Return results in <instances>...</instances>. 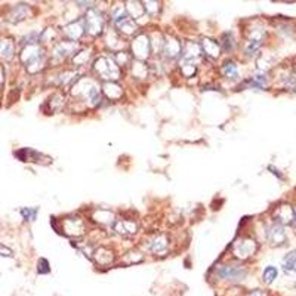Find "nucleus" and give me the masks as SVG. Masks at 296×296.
<instances>
[{
    "instance_id": "f257e3e1",
    "label": "nucleus",
    "mask_w": 296,
    "mask_h": 296,
    "mask_svg": "<svg viewBox=\"0 0 296 296\" xmlns=\"http://www.w3.org/2000/svg\"><path fill=\"white\" fill-rule=\"evenodd\" d=\"M73 95L80 96L85 101L89 103L90 107H96L101 104V90L100 86L96 85V82L90 80V78H82L76 83V86L73 88Z\"/></svg>"
},
{
    "instance_id": "f03ea898",
    "label": "nucleus",
    "mask_w": 296,
    "mask_h": 296,
    "mask_svg": "<svg viewBox=\"0 0 296 296\" xmlns=\"http://www.w3.org/2000/svg\"><path fill=\"white\" fill-rule=\"evenodd\" d=\"M21 61L26 65L28 73L34 74L43 70L45 67V53L37 45H28L21 52Z\"/></svg>"
},
{
    "instance_id": "7ed1b4c3",
    "label": "nucleus",
    "mask_w": 296,
    "mask_h": 296,
    "mask_svg": "<svg viewBox=\"0 0 296 296\" xmlns=\"http://www.w3.org/2000/svg\"><path fill=\"white\" fill-rule=\"evenodd\" d=\"M93 70L105 80H117L120 78V68L111 58H98L93 64Z\"/></svg>"
},
{
    "instance_id": "20e7f679",
    "label": "nucleus",
    "mask_w": 296,
    "mask_h": 296,
    "mask_svg": "<svg viewBox=\"0 0 296 296\" xmlns=\"http://www.w3.org/2000/svg\"><path fill=\"white\" fill-rule=\"evenodd\" d=\"M113 24H114L116 28H119L122 33H125L126 36L133 34V33L138 30L136 23L129 16L123 8H119V9H116V12L113 13Z\"/></svg>"
},
{
    "instance_id": "39448f33",
    "label": "nucleus",
    "mask_w": 296,
    "mask_h": 296,
    "mask_svg": "<svg viewBox=\"0 0 296 296\" xmlns=\"http://www.w3.org/2000/svg\"><path fill=\"white\" fill-rule=\"evenodd\" d=\"M216 274H218L219 279H222V280L237 283V282H242L245 279L247 271L242 265H221L216 270Z\"/></svg>"
},
{
    "instance_id": "423d86ee",
    "label": "nucleus",
    "mask_w": 296,
    "mask_h": 296,
    "mask_svg": "<svg viewBox=\"0 0 296 296\" xmlns=\"http://www.w3.org/2000/svg\"><path fill=\"white\" fill-rule=\"evenodd\" d=\"M85 23H86V30L88 33L92 36H98L103 33L104 28V16L103 13L95 11V9H90L86 18H85Z\"/></svg>"
},
{
    "instance_id": "0eeeda50",
    "label": "nucleus",
    "mask_w": 296,
    "mask_h": 296,
    "mask_svg": "<svg viewBox=\"0 0 296 296\" xmlns=\"http://www.w3.org/2000/svg\"><path fill=\"white\" fill-rule=\"evenodd\" d=\"M202 58V48L200 45L194 43V42H188L184 48V53H182V61H181V67L182 65H195Z\"/></svg>"
},
{
    "instance_id": "6e6552de",
    "label": "nucleus",
    "mask_w": 296,
    "mask_h": 296,
    "mask_svg": "<svg viewBox=\"0 0 296 296\" xmlns=\"http://www.w3.org/2000/svg\"><path fill=\"white\" fill-rule=\"evenodd\" d=\"M150 49H151V42H150V37L147 34H140L132 42V52L138 60L148 58Z\"/></svg>"
},
{
    "instance_id": "1a4fd4ad",
    "label": "nucleus",
    "mask_w": 296,
    "mask_h": 296,
    "mask_svg": "<svg viewBox=\"0 0 296 296\" xmlns=\"http://www.w3.org/2000/svg\"><path fill=\"white\" fill-rule=\"evenodd\" d=\"M256 252V243L252 239H242L234 243V255L240 259H247Z\"/></svg>"
},
{
    "instance_id": "9d476101",
    "label": "nucleus",
    "mask_w": 296,
    "mask_h": 296,
    "mask_svg": "<svg viewBox=\"0 0 296 296\" xmlns=\"http://www.w3.org/2000/svg\"><path fill=\"white\" fill-rule=\"evenodd\" d=\"M117 234L123 237H132L138 232V224L130 219H116L113 224Z\"/></svg>"
},
{
    "instance_id": "9b49d317",
    "label": "nucleus",
    "mask_w": 296,
    "mask_h": 296,
    "mask_svg": "<svg viewBox=\"0 0 296 296\" xmlns=\"http://www.w3.org/2000/svg\"><path fill=\"white\" fill-rule=\"evenodd\" d=\"M267 239L272 246H282L286 243V231L283 225L274 222L270 228L267 230Z\"/></svg>"
},
{
    "instance_id": "f8f14e48",
    "label": "nucleus",
    "mask_w": 296,
    "mask_h": 296,
    "mask_svg": "<svg viewBox=\"0 0 296 296\" xmlns=\"http://www.w3.org/2000/svg\"><path fill=\"white\" fill-rule=\"evenodd\" d=\"M15 155L21 160V162H34V163H51V159L46 155L40 154L34 150L30 148H23L19 151H15Z\"/></svg>"
},
{
    "instance_id": "ddd939ff",
    "label": "nucleus",
    "mask_w": 296,
    "mask_h": 296,
    "mask_svg": "<svg viewBox=\"0 0 296 296\" xmlns=\"http://www.w3.org/2000/svg\"><path fill=\"white\" fill-rule=\"evenodd\" d=\"M64 231L70 237H78L85 232V224L80 218H68L64 221Z\"/></svg>"
},
{
    "instance_id": "4468645a",
    "label": "nucleus",
    "mask_w": 296,
    "mask_h": 296,
    "mask_svg": "<svg viewBox=\"0 0 296 296\" xmlns=\"http://www.w3.org/2000/svg\"><path fill=\"white\" fill-rule=\"evenodd\" d=\"M162 51L170 60H176L181 55V52H182V46H181V43L175 37L169 36L163 42V49Z\"/></svg>"
},
{
    "instance_id": "2eb2a0df",
    "label": "nucleus",
    "mask_w": 296,
    "mask_h": 296,
    "mask_svg": "<svg viewBox=\"0 0 296 296\" xmlns=\"http://www.w3.org/2000/svg\"><path fill=\"white\" fill-rule=\"evenodd\" d=\"M293 212L295 209L290 207L289 205H282V206L277 207L275 213H274V218H275V222L280 224V225H284V224H292V219H293Z\"/></svg>"
},
{
    "instance_id": "dca6fc26",
    "label": "nucleus",
    "mask_w": 296,
    "mask_h": 296,
    "mask_svg": "<svg viewBox=\"0 0 296 296\" xmlns=\"http://www.w3.org/2000/svg\"><path fill=\"white\" fill-rule=\"evenodd\" d=\"M77 49V45L74 42H61L53 48V56L64 60L67 56H70L71 53H74Z\"/></svg>"
},
{
    "instance_id": "f3484780",
    "label": "nucleus",
    "mask_w": 296,
    "mask_h": 296,
    "mask_svg": "<svg viewBox=\"0 0 296 296\" xmlns=\"http://www.w3.org/2000/svg\"><path fill=\"white\" fill-rule=\"evenodd\" d=\"M85 28H86V27H85V24H83L82 21H73V23H70L68 26L65 27L64 33L68 39L76 42V40H78L83 36Z\"/></svg>"
},
{
    "instance_id": "a211bd4d",
    "label": "nucleus",
    "mask_w": 296,
    "mask_h": 296,
    "mask_svg": "<svg viewBox=\"0 0 296 296\" xmlns=\"http://www.w3.org/2000/svg\"><path fill=\"white\" fill-rule=\"evenodd\" d=\"M166 249H168V239H166V235H154V237L150 239L148 250H151L153 253H157V255L165 253Z\"/></svg>"
},
{
    "instance_id": "6ab92c4d",
    "label": "nucleus",
    "mask_w": 296,
    "mask_h": 296,
    "mask_svg": "<svg viewBox=\"0 0 296 296\" xmlns=\"http://www.w3.org/2000/svg\"><path fill=\"white\" fill-rule=\"evenodd\" d=\"M103 92L104 95L110 100H119L122 95H123V90L122 88L116 85L114 82H105L103 85Z\"/></svg>"
},
{
    "instance_id": "aec40b11",
    "label": "nucleus",
    "mask_w": 296,
    "mask_h": 296,
    "mask_svg": "<svg viewBox=\"0 0 296 296\" xmlns=\"http://www.w3.org/2000/svg\"><path fill=\"white\" fill-rule=\"evenodd\" d=\"M125 11H126V13H128L129 16H130L133 21L142 18V16H144V13H145V9H144L142 3H140V2H128V3H126Z\"/></svg>"
},
{
    "instance_id": "412c9836",
    "label": "nucleus",
    "mask_w": 296,
    "mask_h": 296,
    "mask_svg": "<svg viewBox=\"0 0 296 296\" xmlns=\"http://www.w3.org/2000/svg\"><path fill=\"white\" fill-rule=\"evenodd\" d=\"M200 48H202L207 56H210V58H218L219 55H221V46H219L218 42H215V40L205 39Z\"/></svg>"
},
{
    "instance_id": "4be33fe9",
    "label": "nucleus",
    "mask_w": 296,
    "mask_h": 296,
    "mask_svg": "<svg viewBox=\"0 0 296 296\" xmlns=\"http://www.w3.org/2000/svg\"><path fill=\"white\" fill-rule=\"evenodd\" d=\"M95 259L98 264L101 265H107V264H111L113 259H114V253L108 249V247H103V249H98L95 252Z\"/></svg>"
},
{
    "instance_id": "5701e85b",
    "label": "nucleus",
    "mask_w": 296,
    "mask_h": 296,
    "mask_svg": "<svg viewBox=\"0 0 296 296\" xmlns=\"http://www.w3.org/2000/svg\"><path fill=\"white\" fill-rule=\"evenodd\" d=\"M28 15V8L26 5H16L15 8H12L11 15H9V21L11 23H19L23 19H26Z\"/></svg>"
},
{
    "instance_id": "b1692460",
    "label": "nucleus",
    "mask_w": 296,
    "mask_h": 296,
    "mask_svg": "<svg viewBox=\"0 0 296 296\" xmlns=\"http://www.w3.org/2000/svg\"><path fill=\"white\" fill-rule=\"evenodd\" d=\"M221 49H224L225 52H231L235 49V39L231 31H225L221 36Z\"/></svg>"
},
{
    "instance_id": "393cba45",
    "label": "nucleus",
    "mask_w": 296,
    "mask_h": 296,
    "mask_svg": "<svg viewBox=\"0 0 296 296\" xmlns=\"http://www.w3.org/2000/svg\"><path fill=\"white\" fill-rule=\"evenodd\" d=\"M222 74L225 76L227 78H239L240 76V73H239V67L235 63H232V61H225L224 65H222Z\"/></svg>"
},
{
    "instance_id": "a878e982",
    "label": "nucleus",
    "mask_w": 296,
    "mask_h": 296,
    "mask_svg": "<svg viewBox=\"0 0 296 296\" xmlns=\"http://www.w3.org/2000/svg\"><path fill=\"white\" fill-rule=\"evenodd\" d=\"M93 219L101 224H114V221H116L114 215L110 210H103V209H100L93 213Z\"/></svg>"
},
{
    "instance_id": "bb28decb",
    "label": "nucleus",
    "mask_w": 296,
    "mask_h": 296,
    "mask_svg": "<svg viewBox=\"0 0 296 296\" xmlns=\"http://www.w3.org/2000/svg\"><path fill=\"white\" fill-rule=\"evenodd\" d=\"M64 96L61 95V93H55L53 96H51L49 100H48V103L46 105L48 107H51L49 108V111L53 113V111H58V110H61L63 108V105H64Z\"/></svg>"
},
{
    "instance_id": "cd10ccee",
    "label": "nucleus",
    "mask_w": 296,
    "mask_h": 296,
    "mask_svg": "<svg viewBox=\"0 0 296 296\" xmlns=\"http://www.w3.org/2000/svg\"><path fill=\"white\" fill-rule=\"evenodd\" d=\"M13 52H15V48H13V43L11 40H2L0 42V55L6 60H11L13 56Z\"/></svg>"
},
{
    "instance_id": "c85d7f7f",
    "label": "nucleus",
    "mask_w": 296,
    "mask_h": 296,
    "mask_svg": "<svg viewBox=\"0 0 296 296\" xmlns=\"http://www.w3.org/2000/svg\"><path fill=\"white\" fill-rule=\"evenodd\" d=\"M283 268L286 271H296V249L284 258Z\"/></svg>"
},
{
    "instance_id": "c756f323",
    "label": "nucleus",
    "mask_w": 296,
    "mask_h": 296,
    "mask_svg": "<svg viewBox=\"0 0 296 296\" xmlns=\"http://www.w3.org/2000/svg\"><path fill=\"white\" fill-rule=\"evenodd\" d=\"M90 58V51L89 49H85V51L76 52L74 58H73V63L76 65H85Z\"/></svg>"
},
{
    "instance_id": "7c9ffc66",
    "label": "nucleus",
    "mask_w": 296,
    "mask_h": 296,
    "mask_svg": "<svg viewBox=\"0 0 296 296\" xmlns=\"http://www.w3.org/2000/svg\"><path fill=\"white\" fill-rule=\"evenodd\" d=\"M277 268L275 267H267L265 270H264V274H262V279H264V282L267 284H271L275 279H277Z\"/></svg>"
},
{
    "instance_id": "2f4dec72",
    "label": "nucleus",
    "mask_w": 296,
    "mask_h": 296,
    "mask_svg": "<svg viewBox=\"0 0 296 296\" xmlns=\"http://www.w3.org/2000/svg\"><path fill=\"white\" fill-rule=\"evenodd\" d=\"M132 73H133V76L145 77L147 73H148V68L144 64H141V63H135V64L132 65Z\"/></svg>"
},
{
    "instance_id": "473e14b6",
    "label": "nucleus",
    "mask_w": 296,
    "mask_h": 296,
    "mask_svg": "<svg viewBox=\"0 0 296 296\" xmlns=\"http://www.w3.org/2000/svg\"><path fill=\"white\" fill-rule=\"evenodd\" d=\"M142 5H145L144 9L150 13V15H155V13H159V11H160V6H159L157 2H145V3H142Z\"/></svg>"
},
{
    "instance_id": "72a5a7b5",
    "label": "nucleus",
    "mask_w": 296,
    "mask_h": 296,
    "mask_svg": "<svg viewBox=\"0 0 296 296\" xmlns=\"http://www.w3.org/2000/svg\"><path fill=\"white\" fill-rule=\"evenodd\" d=\"M21 215H23L24 219H27V221H34V219H36V215H37V209L24 207V209H21Z\"/></svg>"
},
{
    "instance_id": "f704fd0d",
    "label": "nucleus",
    "mask_w": 296,
    "mask_h": 296,
    "mask_svg": "<svg viewBox=\"0 0 296 296\" xmlns=\"http://www.w3.org/2000/svg\"><path fill=\"white\" fill-rule=\"evenodd\" d=\"M286 88L296 92V71H292V73L286 77Z\"/></svg>"
},
{
    "instance_id": "c9c22d12",
    "label": "nucleus",
    "mask_w": 296,
    "mask_h": 296,
    "mask_svg": "<svg viewBox=\"0 0 296 296\" xmlns=\"http://www.w3.org/2000/svg\"><path fill=\"white\" fill-rule=\"evenodd\" d=\"M116 64L120 67V65H125L129 63V55L126 52H117L116 53Z\"/></svg>"
},
{
    "instance_id": "e433bc0d",
    "label": "nucleus",
    "mask_w": 296,
    "mask_h": 296,
    "mask_svg": "<svg viewBox=\"0 0 296 296\" xmlns=\"http://www.w3.org/2000/svg\"><path fill=\"white\" fill-rule=\"evenodd\" d=\"M181 68H182V73H184L185 77H193L195 74V70H197L195 65H182Z\"/></svg>"
},
{
    "instance_id": "4c0bfd02",
    "label": "nucleus",
    "mask_w": 296,
    "mask_h": 296,
    "mask_svg": "<svg viewBox=\"0 0 296 296\" xmlns=\"http://www.w3.org/2000/svg\"><path fill=\"white\" fill-rule=\"evenodd\" d=\"M51 271L49 262L46 259H39V272L40 274H48Z\"/></svg>"
},
{
    "instance_id": "58836bf2",
    "label": "nucleus",
    "mask_w": 296,
    "mask_h": 296,
    "mask_svg": "<svg viewBox=\"0 0 296 296\" xmlns=\"http://www.w3.org/2000/svg\"><path fill=\"white\" fill-rule=\"evenodd\" d=\"M13 252L12 249H9L8 246L5 245H0V256H12Z\"/></svg>"
},
{
    "instance_id": "ea45409f",
    "label": "nucleus",
    "mask_w": 296,
    "mask_h": 296,
    "mask_svg": "<svg viewBox=\"0 0 296 296\" xmlns=\"http://www.w3.org/2000/svg\"><path fill=\"white\" fill-rule=\"evenodd\" d=\"M292 225L296 228V209L295 212H293V219H292Z\"/></svg>"
},
{
    "instance_id": "a19ab883",
    "label": "nucleus",
    "mask_w": 296,
    "mask_h": 296,
    "mask_svg": "<svg viewBox=\"0 0 296 296\" xmlns=\"http://www.w3.org/2000/svg\"><path fill=\"white\" fill-rule=\"evenodd\" d=\"M3 83V68L0 67V85Z\"/></svg>"
},
{
    "instance_id": "79ce46f5",
    "label": "nucleus",
    "mask_w": 296,
    "mask_h": 296,
    "mask_svg": "<svg viewBox=\"0 0 296 296\" xmlns=\"http://www.w3.org/2000/svg\"><path fill=\"white\" fill-rule=\"evenodd\" d=\"M250 296H264V295H262V293H259V292H253Z\"/></svg>"
}]
</instances>
